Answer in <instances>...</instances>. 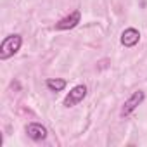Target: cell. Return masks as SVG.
Returning <instances> with one entry per match:
<instances>
[{
  "label": "cell",
  "instance_id": "3",
  "mask_svg": "<svg viewBox=\"0 0 147 147\" xmlns=\"http://www.w3.org/2000/svg\"><path fill=\"white\" fill-rule=\"evenodd\" d=\"M85 95H87V87H85V85H76L75 88H73V90L66 95V99H64V106H66V107L76 106L80 100L85 99Z\"/></svg>",
  "mask_w": 147,
  "mask_h": 147
},
{
  "label": "cell",
  "instance_id": "6",
  "mask_svg": "<svg viewBox=\"0 0 147 147\" xmlns=\"http://www.w3.org/2000/svg\"><path fill=\"white\" fill-rule=\"evenodd\" d=\"M26 133H28L30 138H33V140L38 142V140H43L47 137V128L42 126L40 123H30L26 126Z\"/></svg>",
  "mask_w": 147,
  "mask_h": 147
},
{
  "label": "cell",
  "instance_id": "5",
  "mask_svg": "<svg viewBox=\"0 0 147 147\" xmlns=\"http://www.w3.org/2000/svg\"><path fill=\"white\" fill-rule=\"evenodd\" d=\"M138 40H140V33L135 28H126L121 33V45L125 47H133L138 43Z\"/></svg>",
  "mask_w": 147,
  "mask_h": 147
},
{
  "label": "cell",
  "instance_id": "4",
  "mask_svg": "<svg viewBox=\"0 0 147 147\" xmlns=\"http://www.w3.org/2000/svg\"><path fill=\"white\" fill-rule=\"evenodd\" d=\"M80 19H82V12H80V11H73L69 16L62 18V19L55 24V28H57V30H71V28H75V26L80 23Z\"/></svg>",
  "mask_w": 147,
  "mask_h": 147
},
{
  "label": "cell",
  "instance_id": "7",
  "mask_svg": "<svg viewBox=\"0 0 147 147\" xmlns=\"http://www.w3.org/2000/svg\"><path fill=\"white\" fill-rule=\"evenodd\" d=\"M47 87L52 90V92H61V90H64V87H66V80H59V78H49L47 80Z\"/></svg>",
  "mask_w": 147,
  "mask_h": 147
},
{
  "label": "cell",
  "instance_id": "1",
  "mask_svg": "<svg viewBox=\"0 0 147 147\" xmlns=\"http://www.w3.org/2000/svg\"><path fill=\"white\" fill-rule=\"evenodd\" d=\"M21 43H23V38L19 35H9L7 38H4L2 45H0V59L5 61V59L12 57L21 49Z\"/></svg>",
  "mask_w": 147,
  "mask_h": 147
},
{
  "label": "cell",
  "instance_id": "2",
  "mask_svg": "<svg viewBox=\"0 0 147 147\" xmlns=\"http://www.w3.org/2000/svg\"><path fill=\"white\" fill-rule=\"evenodd\" d=\"M144 99H145V95H144V92H133L131 95H130V99L128 100H125V104H123V107H121V116H128V114H131L142 102H144Z\"/></svg>",
  "mask_w": 147,
  "mask_h": 147
}]
</instances>
